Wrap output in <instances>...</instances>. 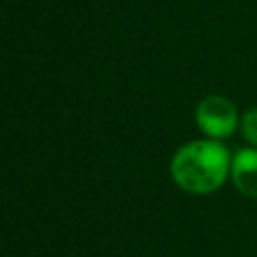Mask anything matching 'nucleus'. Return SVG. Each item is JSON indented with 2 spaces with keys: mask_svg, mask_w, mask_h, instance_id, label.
Listing matches in <instances>:
<instances>
[{
  "mask_svg": "<svg viewBox=\"0 0 257 257\" xmlns=\"http://www.w3.org/2000/svg\"><path fill=\"white\" fill-rule=\"evenodd\" d=\"M232 154L221 140H190L178 147L169 163L172 181L183 192L194 196H208L221 190L230 178Z\"/></svg>",
  "mask_w": 257,
  "mask_h": 257,
  "instance_id": "nucleus-1",
  "label": "nucleus"
},
{
  "mask_svg": "<svg viewBox=\"0 0 257 257\" xmlns=\"http://www.w3.org/2000/svg\"><path fill=\"white\" fill-rule=\"evenodd\" d=\"M194 122L205 138L223 142L239 128L241 115L232 99L223 97V95H208L196 104Z\"/></svg>",
  "mask_w": 257,
  "mask_h": 257,
  "instance_id": "nucleus-2",
  "label": "nucleus"
},
{
  "mask_svg": "<svg viewBox=\"0 0 257 257\" xmlns=\"http://www.w3.org/2000/svg\"><path fill=\"white\" fill-rule=\"evenodd\" d=\"M230 181L237 192L248 199H257V149L244 147L235 151L230 167Z\"/></svg>",
  "mask_w": 257,
  "mask_h": 257,
  "instance_id": "nucleus-3",
  "label": "nucleus"
},
{
  "mask_svg": "<svg viewBox=\"0 0 257 257\" xmlns=\"http://www.w3.org/2000/svg\"><path fill=\"white\" fill-rule=\"evenodd\" d=\"M239 131H241V136H244V140L257 149V106L248 108V111L241 115Z\"/></svg>",
  "mask_w": 257,
  "mask_h": 257,
  "instance_id": "nucleus-4",
  "label": "nucleus"
}]
</instances>
